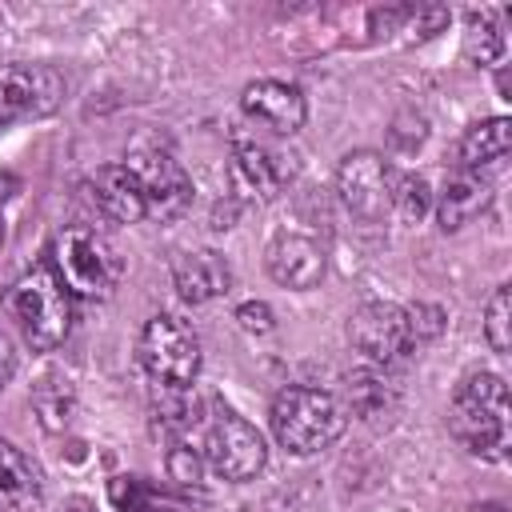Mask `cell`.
<instances>
[{
	"instance_id": "cell-1",
	"label": "cell",
	"mask_w": 512,
	"mask_h": 512,
	"mask_svg": "<svg viewBox=\"0 0 512 512\" xmlns=\"http://www.w3.org/2000/svg\"><path fill=\"white\" fill-rule=\"evenodd\" d=\"M452 436L480 460H504L508 452V388L492 372H472L452 392Z\"/></svg>"
},
{
	"instance_id": "cell-2",
	"label": "cell",
	"mask_w": 512,
	"mask_h": 512,
	"mask_svg": "<svg viewBox=\"0 0 512 512\" xmlns=\"http://www.w3.org/2000/svg\"><path fill=\"white\" fill-rule=\"evenodd\" d=\"M8 316L16 320L20 336L28 340L32 352H52L64 344L68 328H72V296L60 284V276L52 272L48 260L32 264L4 296Z\"/></svg>"
},
{
	"instance_id": "cell-3",
	"label": "cell",
	"mask_w": 512,
	"mask_h": 512,
	"mask_svg": "<svg viewBox=\"0 0 512 512\" xmlns=\"http://www.w3.org/2000/svg\"><path fill=\"white\" fill-rule=\"evenodd\" d=\"M344 432V408L324 388H284L272 400V436L292 456H312Z\"/></svg>"
},
{
	"instance_id": "cell-4",
	"label": "cell",
	"mask_w": 512,
	"mask_h": 512,
	"mask_svg": "<svg viewBox=\"0 0 512 512\" xmlns=\"http://www.w3.org/2000/svg\"><path fill=\"white\" fill-rule=\"evenodd\" d=\"M48 264L68 288V296H84V300H104L120 284V272H124L116 248L88 224H72L56 232Z\"/></svg>"
},
{
	"instance_id": "cell-5",
	"label": "cell",
	"mask_w": 512,
	"mask_h": 512,
	"mask_svg": "<svg viewBox=\"0 0 512 512\" xmlns=\"http://www.w3.org/2000/svg\"><path fill=\"white\" fill-rule=\"evenodd\" d=\"M136 360L148 372V380H156L168 392H184L200 372V340L184 320L160 312L140 328Z\"/></svg>"
},
{
	"instance_id": "cell-6",
	"label": "cell",
	"mask_w": 512,
	"mask_h": 512,
	"mask_svg": "<svg viewBox=\"0 0 512 512\" xmlns=\"http://www.w3.org/2000/svg\"><path fill=\"white\" fill-rule=\"evenodd\" d=\"M204 460L212 464L216 476L240 484V480H252L264 468L268 444L244 416H236L232 408H220L212 416L208 432H204Z\"/></svg>"
},
{
	"instance_id": "cell-7",
	"label": "cell",
	"mask_w": 512,
	"mask_h": 512,
	"mask_svg": "<svg viewBox=\"0 0 512 512\" xmlns=\"http://www.w3.org/2000/svg\"><path fill=\"white\" fill-rule=\"evenodd\" d=\"M64 104V76L52 64H12L0 72V132L16 120L52 116Z\"/></svg>"
},
{
	"instance_id": "cell-8",
	"label": "cell",
	"mask_w": 512,
	"mask_h": 512,
	"mask_svg": "<svg viewBox=\"0 0 512 512\" xmlns=\"http://www.w3.org/2000/svg\"><path fill=\"white\" fill-rule=\"evenodd\" d=\"M348 340L352 348L372 364V368H388L400 356H408L412 348V332H408V316L400 304L388 300H368L352 312L348 320Z\"/></svg>"
},
{
	"instance_id": "cell-9",
	"label": "cell",
	"mask_w": 512,
	"mask_h": 512,
	"mask_svg": "<svg viewBox=\"0 0 512 512\" xmlns=\"http://www.w3.org/2000/svg\"><path fill=\"white\" fill-rule=\"evenodd\" d=\"M136 184H140V196H144V212L156 216V220H176L188 212L192 204V180L188 172L180 168L176 156L160 152V148H148V152H136L128 160Z\"/></svg>"
},
{
	"instance_id": "cell-10",
	"label": "cell",
	"mask_w": 512,
	"mask_h": 512,
	"mask_svg": "<svg viewBox=\"0 0 512 512\" xmlns=\"http://www.w3.org/2000/svg\"><path fill=\"white\" fill-rule=\"evenodd\" d=\"M336 192L360 220H380L392 208V172L376 152H348L336 168Z\"/></svg>"
},
{
	"instance_id": "cell-11",
	"label": "cell",
	"mask_w": 512,
	"mask_h": 512,
	"mask_svg": "<svg viewBox=\"0 0 512 512\" xmlns=\"http://www.w3.org/2000/svg\"><path fill=\"white\" fill-rule=\"evenodd\" d=\"M288 180H292V160L288 156L272 152L268 144L244 140V136L232 140V184L244 196L272 200Z\"/></svg>"
},
{
	"instance_id": "cell-12",
	"label": "cell",
	"mask_w": 512,
	"mask_h": 512,
	"mask_svg": "<svg viewBox=\"0 0 512 512\" xmlns=\"http://www.w3.org/2000/svg\"><path fill=\"white\" fill-rule=\"evenodd\" d=\"M240 108H244L256 124H264V128H272V132H280V136L300 132V128H304V116H308V104H304L300 88H292V84H284V80H252V84L240 92Z\"/></svg>"
},
{
	"instance_id": "cell-13",
	"label": "cell",
	"mask_w": 512,
	"mask_h": 512,
	"mask_svg": "<svg viewBox=\"0 0 512 512\" xmlns=\"http://www.w3.org/2000/svg\"><path fill=\"white\" fill-rule=\"evenodd\" d=\"M268 272L276 284L288 288H312L324 276V248L308 232H276L268 244Z\"/></svg>"
},
{
	"instance_id": "cell-14",
	"label": "cell",
	"mask_w": 512,
	"mask_h": 512,
	"mask_svg": "<svg viewBox=\"0 0 512 512\" xmlns=\"http://www.w3.org/2000/svg\"><path fill=\"white\" fill-rule=\"evenodd\" d=\"M92 200L116 224H136V220L148 216L144 212L140 184H136V176H132L128 164H104V168H96V176H92Z\"/></svg>"
},
{
	"instance_id": "cell-15",
	"label": "cell",
	"mask_w": 512,
	"mask_h": 512,
	"mask_svg": "<svg viewBox=\"0 0 512 512\" xmlns=\"http://www.w3.org/2000/svg\"><path fill=\"white\" fill-rule=\"evenodd\" d=\"M172 280H176L180 300L204 304V300L228 292L232 272H228V264H224L216 252H180V256L172 260Z\"/></svg>"
},
{
	"instance_id": "cell-16",
	"label": "cell",
	"mask_w": 512,
	"mask_h": 512,
	"mask_svg": "<svg viewBox=\"0 0 512 512\" xmlns=\"http://www.w3.org/2000/svg\"><path fill=\"white\" fill-rule=\"evenodd\" d=\"M40 504V468L8 440H0V512H28Z\"/></svg>"
},
{
	"instance_id": "cell-17",
	"label": "cell",
	"mask_w": 512,
	"mask_h": 512,
	"mask_svg": "<svg viewBox=\"0 0 512 512\" xmlns=\"http://www.w3.org/2000/svg\"><path fill=\"white\" fill-rule=\"evenodd\" d=\"M508 144H512V124H508L504 116L480 120V124H472V128L460 136V168L472 172V176H480V168L504 164Z\"/></svg>"
},
{
	"instance_id": "cell-18",
	"label": "cell",
	"mask_w": 512,
	"mask_h": 512,
	"mask_svg": "<svg viewBox=\"0 0 512 512\" xmlns=\"http://www.w3.org/2000/svg\"><path fill=\"white\" fill-rule=\"evenodd\" d=\"M492 200V188L484 176H472V172H456L444 192H440V204H436V216H440V228L444 232H456L464 228L476 212H484Z\"/></svg>"
},
{
	"instance_id": "cell-19",
	"label": "cell",
	"mask_w": 512,
	"mask_h": 512,
	"mask_svg": "<svg viewBox=\"0 0 512 512\" xmlns=\"http://www.w3.org/2000/svg\"><path fill=\"white\" fill-rule=\"evenodd\" d=\"M348 392H352V408L364 420H380L396 404V388H388V376L380 368H372V364L348 376Z\"/></svg>"
},
{
	"instance_id": "cell-20",
	"label": "cell",
	"mask_w": 512,
	"mask_h": 512,
	"mask_svg": "<svg viewBox=\"0 0 512 512\" xmlns=\"http://www.w3.org/2000/svg\"><path fill=\"white\" fill-rule=\"evenodd\" d=\"M464 52H468L476 64H492V60L504 52V28H500L496 12H472V16H468Z\"/></svg>"
},
{
	"instance_id": "cell-21",
	"label": "cell",
	"mask_w": 512,
	"mask_h": 512,
	"mask_svg": "<svg viewBox=\"0 0 512 512\" xmlns=\"http://www.w3.org/2000/svg\"><path fill=\"white\" fill-rule=\"evenodd\" d=\"M508 324H512V296H508V284H500V288L488 296V308H484V336H488L492 352H500V356L512 348Z\"/></svg>"
},
{
	"instance_id": "cell-22",
	"label": "cell",
	"mask_w": 512,
	"mask_h": 512,
	"mask_svg": "<svg viewBox=\"0 0 512 512\" xmlns=\"http://www.w3.org/2000/svg\"><path fill=\"white\" fill-rule=\"evenodd\" d=\"M108 504L116 512H156V492L140 476H112L108 480Z\"/></svg>"
},
{
	"instance_id": "cell-23",
	"label": "cell",
	"mask_w": 512,
	"mask_h": 512,
	"mask_svg": "<svg viewBox=\"0 0 512 512\" xmlns=\"http://www.w3.org/2000/svg\"><path fill=\"white\" fill-rule=\"evenodd\" d=\"M428 204H432V196H428L424 176H416V172H396L392 176V208L404 220H420L428 212Z\"/></svg>"
},
{
	"instance_id": "cell-24",
	"label": "cell",
	"mask_w": 512,
	"mask_h": 512,
	"mask_svg": "<svg viewBox=\"0 0 512 512\" xmlns=\"http://www.w3.org/2000/svg\"><path fill=\"white\" fill-rule=\"evenodd\" d=\"M200 472H204V460H200V452L192 448V444H176L172 452H168V476L176 480V484H200Z\"/></svg>"
},
{
	"instance_id": "cell-25",
	"label": "cell",
	"mask_w": 512,
	"mask_h": 512,
	"mask_svg": "<svg viewBox=\"0 0 512 512\" xmlns=\"http://www.w3.org/2000/svg\"><path fill=\"white\" fill-rule=\"evenodd\" d=\"M404 316H408L412 344L432 340V336H440V328H444V308H436V304H412V308H404Z\"/></svg>"
},
{
	"instance_id": "cell-26",
	"label": "cell",
	"mask_w": 512,
	"mask_h": 512,
	"mask_svg": "<svg viewBox=\"0 0 512 512\" xmlns=\"http://www.w3.org/2000/svg\"><path fill=\"white\" fill-rule=\"evenodd\" d=\"M236 320H240L244 332H268V328H272V308L260 304V300H248V304H240Z\"/></svg>"
},
{
	"instance_id": "cell-27",
	"label": "cell",
	"mask_w": 512,
	"mask_h": 512,
	"mask_svg": "<svg viewBox=\"0 0 512 512\" xmlns=\"http://www.w3.org/2000/svg\"><path fill=\"white\" fill-rule=\"evenodd\" d=\"M12 368H16V356H12V344L0 336V388L12 380Z\"/></svg>"
},
{
	"instance_id": "cell-28",
	"label": "cell",
	"mask_w": 512,
	"mask_h": 512,
	"mask_svg": "<svg viewBox=\"0 0 512 512\" xmlns=\"http://www.w3.org/2000/svg\"><path fill=\"white\" fill-rule=\"evenodd\" d=\"M20 192V176H12V172H0V208L12 200Z\"/></svg>"
},
{
	"instance_id": "cell-29",
	"label": "cell",
	"mask_w": 512,
	"mask_h": 512,
	"mask_svg": "<svg viewBox=\"0 0 512 512\" xmlns=\"http://www.w3.org/2000/svg\"><path fill=\"white\" fill-rule=\"evenodd\" d=\"M476 512H508V508H504V504H480Z\"/></svg>"
},
{
	"instance_id": "cell-30",
	"label": "cell",
	"mask_w": 512,
	"mask_h": 512,
	"mask_svg": "<svg viewBox=\"0 0 512 512\" xmlns=\"http://www.w3.org/2000/svg\"><path fill=\"white\" fill-rule=\"evenodd\" d=\"M0 240H4V224H0Z\"/></svg>"
},
{
	"instance_id": "cell-31",
	"label": "cell",
	"mask_w": 512,
	"mask_h": 512,
	"mask_svg": "<svg viewBox=\"0 0 512 512\" xmlns=\"http://www.w3.org/2000/svg\"><path fill=\"white\" fill-rule=\"evenodd\" d=\"M72 512H88V508H72Z\"/></svg>"
}]
</instances>
